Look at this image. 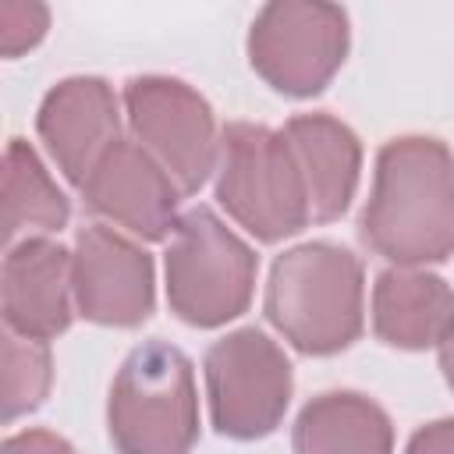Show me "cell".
<instances>
[{"label":"cell","instance_id":"1","mask_svg":"<svg viewBox=\"0 0 454 454\" xmlns=\"http://www.w3.org/2000/svg\"><path fill=\"white\" fill-rule=\"evenodd\" d=\"M362 241L394 266L454 255V153L433 135H401L376 153Z\"/></svg>","mask_w":454,"mask_h":454},{"label":"cell","instance_id":"2","mask_svg":"<svg viewBox=\"0 0 454 454\" xmlns=\"http://www.w3.org/2000/svg\"><path fill=\"white\" fill-rule=\"evenodd\" d=\"M362 259L333 241L280 252L266 280V319L301 355H337L362 337Z\"/></svg>","mask_w":454,"mask_h":454},{"label":"cell","instance_id":"3","mask_svg":"<svg viewBox=\"0 0 454 454\" xmlns=\"http://www.w3.org/2000/svg\"><path fill=\"white\" fill-rule=\"evenodd\" d=\"M106 433L117 454H192L199 390L181 348L153 337L121 362L106 397Z\"/></svg>","mask_w":454,"mask_h":454},{"label":"cell","instance_id":"4","mask_svg":"<svg viewBox=\"0 0 454 454\" xmlns=\"http://www.w3.org/2000/svg\"><path fill=\"white\" fill-rule=\"evenodd\" d=\"M259 259L209 206L188 209L163 255L167 305L170 312L199 330L238 319L255 291Z\"/></svg>","mask_w":454,"mask_h":454},{"label":"cell","instance_id":"5","mask_svg":"<svg viewBox=\"0 0 454 454\" xmlns=\"http://www.w3.org/2000/svg\"><path fill=\"white\" fill-rule=\"evenodd\" d=\"M216 202L266 245L298 234L312 220L305 181L284 135L252 121H234L220 131Z\"/></svg>","mask_w":454,"mask_h":454},{"label":"cell","instance_id":"6","mask_svg":"<svg viewBox=\"0 0 454 454\" xmlns=\"http://www.w3.org/2000/svg\"><path fill=\"white\" fill-rule=\"evenodd\" d=\"M245 46L270 89L294 99L319 96L348 57V11L323 0H273L252 18Z\"/></svg>","mask_w":454,"mask_h":454},{"label":"cell","instance_id":"7","mask_svg":"<svg viewBox=\"0 0 454 454\" xmlns=\"http://www.w3.org/2000/svg\"><path fill=\"white\" fill-rule=\"evenodd\" d=\"M209 419L220 436L262 440L291 404L294 372L277 340L255 326H241L209 344L202 358Z\"/></svg>","mask_w":454,"mask_h":454},{"label":"cell","instance_id":"8","mask_svg":"<svg viewBox=\"0 0 454 454\" xmlns=\"http://www.w3.org/2000/svg\"><path fill=\"white\" fill-rule=\"evenodd\" d=\"M124 114L135 142L174 177L181 195H195L220 160L213 106L188 82L138 74L124 85Z\"/></svg>","mask_w":454,"mask_h":454},{"label":"cell","instance_id":"9","mask_svg":"<svg viewBox=\"0 0 454 454\" xmlns=\"http://www.w3.org/2000/svg\"><path fill=\"white\" fill-rule=\"evenodd\" d=\"M71 284L78 316L99 326H142L156 305L153 255L106 223H85L74 234Z\"/></svg>","mask_w":454,"mask_h":454},{"label":"cell","instance_id":"10","mask_svg":"<svg viewBox=\"0 0 454 454\" xmlns=\"http://www.w3.org/2000/svg\"><path fill=\"white\" fill-rule=\"evenodd\" d=\"M78 192L96 216L142 241H163L181 220V188L135 138H117Z\"/></svg>","mask_w":454,"mask_h":454},{"label":"cell","instance_id":"11","mask_svg":"<svg viewBox=\"0 0 454 454\" xmlns=\"http://www.w3.org/2000/svg\"><path fill=\"white\" fill-rule=\"evenodd\" d=\"M35 131L57 170L82 188L106 149L121 138V106L114 85L96 74L57 82L39 103Z\"/></svg>","mask_w":454,"mask_h":454},{"label":"cell","instance_id":"12","mask_svg":"<svg viewBox=\"0 0 454 454\" xmlns=\"http://www.w3.org/2000/svg\"><path fill=\"white\" fill-rule=\"evenodd\" d=\"M4 326L18 337L53 340L74 319L71 252L53 238H21L0 266Z\"/></svg>","mask_w":454,"mask_h":454},{"label":"cell","instance_id":"13","mask_svg":"<svg viewBox=\"0 0 454 454\" xmlns=\"http://www.w3.org/2000/svg\"><path fill=\"white\" fill-rule=\"evenodd\" d=\"M309 195V213L316 223L340 220L355 199L362 170L358 135L330 114H294L280 128Z\"/></svg>","mask_w":454,"mask_h":454},{"label":"cell","instance_id":"14","mask_svg":"<svg viewBox=\"0 0 454 454\" xmlns=\"http://www.w3.org/2000/svg\"><path fill=\"white\" fill-rule=\"evenodd\" d=\"M454 323V291L422 266H390L372 284V333L401 351L440 348Z\"/></svg>","mask_w":454,"mask_h":454},{"label":"cell","instance_id":"15","mask_svg":"<svg viewBox=\"0 0 454 454\" xmlns=\"http://www.w3.org/2000/svg\"><path fill=\"white\" fill-rule=\"evenodd\" d=\"M294 454H394L390 415L358 390L312 397L291 429Z\"/></svg>","mask_w":454,"mask_h":454},{"label":"cell","instance_id":"16","mask_svg":"<svg viewBox=\"0 0 454 454\" xmlns=\"http://www.w3.org/2000/svg\"><path fill=\"white\" fill-rule=\"evenodd\" d=\"M71 202L43 167L39 153L25 138H11L4 153V241L7 248L18 245V238H43L67 227Z\"/></svg>","mask_w":454,"mask_h":454},{"label":"cell","instance_id":"17","mask_svg":"<svg viewBox=\"0 0 454 454\" xmlns=\"http://www.w3.org/2000/svg\"><path fill=\"white\" fill-rule=\"evenodd\" d=\"M53 383V358L46 340L18 337L4 326V422L35 411Z\"/></svg>","mask_w":454,"mask_h":454},{"label":"cell","instance_id":"18","mask_svg":"<svg viewBox=\"0 0 454 454\" xmlns=\"http://www.w3.org/2000/svg\"><path fill=\"white\" fill-rule=\"evenodd\" d=\"M46 28H50V11L43 4H32V0L0 4V53L4 57H21L46 35Z\"/></svg>","mask_w":454,"mask_h":454},{"label":"cell","instance_id":"19","mask_svg":"<svg viewBox=\"0 0 454 454\" xmlns=\"http://www.w3.org/2000/svg\"><path fill=\"white\" fill-rule=\"evenodd\" d=\"M0 454H78V450L50 429H21L4 440Z\"/></svg>","mask_w":454,"mask_h":454},{"label":"cell","instance_id":"20","mask_svg":"<svg viewBox=\"0 0 454 454\" xmlns=\"http://www.w3.org/2000/svg\"><path fill=\"white\" fill-rule=\"evenodd\" d=\"M404 454H454V419H436L419 426Z\"/></svg>","mask_w":454,"mask_h":454},{"label":"cell","instance_id":"21","mask_svg":"<svg viewBox=\"0 0 454 454\" xmlns=\"http://www.w3.org/2000/svg\"><path fill=\"white\" fill-rule=\"evenodd\" d=\"M436 355H440V372H443V380H447V387L454 390V323H450V330H447V337L440 340V348H436Z\"/></svg>","mask_w":454,"mask_h":454}]
</instances>
